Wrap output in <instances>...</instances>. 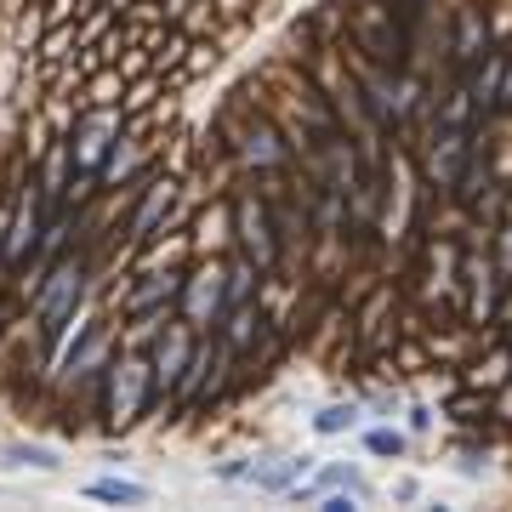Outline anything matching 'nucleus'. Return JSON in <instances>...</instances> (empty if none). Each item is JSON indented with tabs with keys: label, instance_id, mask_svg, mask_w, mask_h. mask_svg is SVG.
Wrapping results in <instances>:
<instances>
[{
	"label": "nucleus",
	"instance_id": "1",
	"mask_svg": "<svg viewBox=\"0 0 512 512\" xmlns=\"http://www.w3.org/2000/svg\"><path fill=\"white\" fill-rule=\"evenodd\" d=\"M74 302H80V268H57L52 291L40 296V319H46V325H63Z\"/></svg>",
	"mask_w": 512,
	"mask_h": 512
},
{
	"label": "nucleus",
	"instance_id": "2",
	"mask_svg": "<svg viewBox=\"0 0 512 512\" xmlns=\"http://www.w3.org/2000/svg\"><path fill=\"white\" fill-rule=\"evenodd\" d=\"M217 308H222V274L217 268H205V274L188 285V319H194V325H211Z\"/></svg>",
	"mask_w": 512,
	"mask_h": 512
},
{
	"label": "nucleus",
	"instance_id": "3",
	"mask_svg": "<svg viewBox=\"0 0 512 512\" xmlns=\"http://www.w3.org/2000/svg\"><path fill=\"white\" fill-rule=\"evenodd\" d=\"M143 365L137 359H126V365L114 370V421H131L137 416V404H143Z\"/></svg>",
	"mask_w": 512,
	"mask_h": 512
},
{
	"label": "nucleus",
	"instance_id": "4",
	"mask_svg": "<svg viewBox=\"0 0 512 512\" xmlns=\"http://www.w3.org/2000/svg\"><path fill=\"white\" fill-rule=\"evenodd\" d=\"M114 126H120L114 114H92V120L80 126V137H74V160H80V165H97V160H103V148H109Z\"/></svg>",
	"mask_w": 512,
	"mask_h": 512
},
{
	"label": "nucleus",
	"instance_id": "5",
	"mask_svg": "<svg viewBox=\"0 0 512 512\" xmlns=\"http://www.w3.org/2000/svg\"><path fill=\"white\" fill-rule=\"evenodd\" d=\"M245 245H251V256L262 268H274V239H268V222H262L256 205H245Z\"/></svg>",
	"mask_w": 512,
	"mask_h": 512
},
{
	"label": "nucleus",
	"instance_id": "6",
	"mask_svg": "<svg viewBox=\"0 0 512 512\" xmlns=\"http://www.w3.org/2000/svg\"><path fill=\"white\" fill-rule=\"evenodd\" d=\"M165 205H171V183H154L148 188V200H143V211H137V222H131V239H148V228L160 222Z\"/></svg>",
	"mask_w": 512,
	"mask_h": 512
},
{
	"label": "nucleus",
	"instance_id": "7",
	"mask_svg": "<svg viewBox=\"0 0 512 512\" xmlns=\"http://www.w3.org/2000/svg\"><path fill=\"white\" fill-rule=\"evenodd\" d=\"M92 495L97 501H120V507H143L148 501L143 484H126V478H103V484H92Z\"/></svg>",
	"mask_w": 512,
	"mask_h": 512
},
{
	"label": "nucleus",
	"instance_id": "8",
	"mask_svg": "<svg viewBox=\"0 0 512 512\" xmlns=\"http://www.w3.org/2000/svg\"><path fill=\"white\" fill-rule=\"evenodd\" d=\"M35 245V194H23V205H18V234L6 239V256H23Z\"/></svg>",
	"mask_w": 512,
	"mask_h": 512
},
{
	"label": "nucleus",
	"instance_id": "9",
	"mask_svg": "<svg viewBox=\"0 0 512 512\" xmlns=\"http://www.w3.org/2000/svg\"><path fill=\"white\" fill-rule=\"evenodd\" d=\"M183 359H188V336H171V342L154 353V365H160L154 376H160V387H165V382H177V365H183Z\"/></svg>",
	"mask_w": 512,
	"mask_h": 512
},
{
	"label": "nucleus",
	"instance_id": "10",
	"mask_svg": "<svg viewBox=\"0 0 512 512\" xmlns=\"http://www.w3.org/2000/svg\"><path fill=\"white\" fill-rule=\"evenodd\" d=\"M6 467H40V473H57V456L40 450V444H12L6 450Z\"/></svg>",
	"mask_w": 512,
	"mask_h": 512
},
{
	"label": "nucleus",
	"instance_id": "11",
	"mask_svg": "<svg viewBox=\"0 0 512 512\" xmlns=\"http://www.w3.org/2000/svg\"><path fill=\"white\" fill-rule=\"evenodd\" d=\"M171 291H177V279L165 274V279H154V285H143V291L131 296V308H148V302H160V296H171Z\"/></svg>",
	"mask_w": 512,
	"mask_h": 512
},
{
	"label": "nucleus",
	"instance_id": "12",
	"mask_svg": "<svg viewBox=\"0 0 512 512\" xmlns=\"http://www.w3.org/2000/svg\"><path fill=\"white\" fill-rule=\"evenodd\" d=\"M348 421H353V410H342V404H336V410H325V416H319V433H342Z\"/></svg>",
	"mask_w": 512,
	"mask_h": 512
},
{
	"label": "nucleus",
	"instance_id": "13",
	"mask_svg": "<svg viewBox=\"0 0 512 512\" xmlns=\"http://www.w3.org/2000/svg\"><path fill=\"white\" fill-rule=\"evenodd\" d=\"M399 433H376V439H370V450H382V456H399Z\"/></svg>",
	"mask_w": 512,
	"mask_h": 512
}]
</instances>
